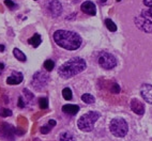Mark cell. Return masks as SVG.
I'll list each match as a JSON object with an SVG mask.
<instances>
[{"instance_id": "603a6c76", "label": "cell", "mask_w": 152, "mask_h": 141, "mask_svg": "<svg viewBox=\"0 0 152 141\" xmlns=\"http://www.w3.org/2000/svg\"><path fill=\"white\" fill-rule=\"evenodd\" d=\"M10 115H12V111H11L10 109H6V108L0 109V117L6 118V117H10Z\"/></svg>"}, {"instance_id": "7402d4cb", "label": "cell", "mask_w": 152, "mask_h": 141, "mask_svg": "<svg viewBox=\"0 0 152 141\" xmlns=\"http://www.w3.org/2000/svg\"><path fill=\"white\" fill-rule=\"evenodd\" d=\"M39 106L41 109H47L48 108V99L46 97H40L39 99Z\"/></svg>"}, {"instance_id": "ac0fdd59", "label": "cell", "mask_w": 152, "mask_h": 141, "mask_svg": "<svg viewBox=\"0 0 152 141\" xmlns=\"http://www.w3.org/2000/svg\"><path fill=\"white\" fill-rule=\"evenodd\" d=\"M82 101L84 103H86V104H93V103L96 102V99H94L93 95H91L89 93H86V94L82 95Z\"/></svg>"}, {"instance_id": "cb8c5ba5", "label": "cell", "mask_w": 152, "mask_h": 141, "mask_svg": "<svg viewBox=\"0 0 152 141\" xmlns=\"http://www.w3.org/2000/svg\"><path fill=\"white\" fill-rule=\"evenodd\" d=\"M110 91L114 93V94H118L120 92V87L118 83H112V88H110Z\"/></svg>"}, {"instance_id": "44dd1931", "label": "cell", "mask_w": 152, "mask_h": 141, "mask_svg": "<svg viewBox=\"0 0 152 141\" xmlns=\"http://www.w3.org/2000/svg\"><path fill=\"white\" fill-rule=\"evenodd\" d=\"M43 66L47 72H50V71H53L54 67H55V62H54L53 60H46V61L44 62Z\"/></svg>"}, {"instance_id": "d590c367", "label": "cell", "mask_w": 152, "mask_h": 141, "mask_svg": "<svg viewBox=\"0 0 152 141\" xmlns=\"http://www.w3.org/2000/svg\"><path fill=\"white\" fill-rule=\"evenodd\" d=\"M34 1H36V0H34Z\"/></svg>"}, {"instance_id": "4dcf8cb0", "label": "cell", "mask_w": 152, "mask_h": 141, "mask_svg": "<svg viewBox=\"0 0 152 141\" xmlns=\"http://www.w3.org/2000/svg\"><path fill=\"white\" fill-rule=\"evenodd\" d=\"M48 124H50V126H52V127H54V126H56V121L55 120H50L48 121Z\"/></svg>"}, {"instance_id": "4fadbf2b", "label": "cell", "mask_w": 152, "mask_h": 141, "mask_svg": "<svg viewBox=\"0 0 152 141\" xmlns=\"http://www.w3.org/2000/svg\"><path fill=\"white\" fill-rule=\"evenodd\" d=\"M24 80V76L22 73L20 72H13V74L9 76L7 79V83L10 85H20V82Z\"/></svg>"}, {"instance_id": "5b68a950", "label": "cell", "mask_w": 152, "mask_h": 141, "mask_svg": "<svg viewBox=\"0 0 152 141\" xmlns=\"http://www.w3.org/2000/svg\"><path fill=\"white\" fill-rule=\"evenodd\" d=\"M50 81V76L44 72H36L32 77L31 85L36 90H42Z\"/></svg>"}, {"instance_id": "4316f807", "label": "cell", "mask_w": 152, "mask_h": 141, "mask_svg": "<svg viewBox=\"0 0 152 141\" xmlns=\"http://www.w3.org/2000/svg\"><path fill=\"white\" fill-rule=\"evenodd\" d=\"M50 129H52V126H46V125H44V126H42L41 127V133L42 134H48L50 131Z\"/></svg>"}, {"instance_id": "f1b7e54d", "label": "cell", "mask_w": 152, "mask_h": 141, "mask_svg": "<svg viewBox=\"0 0 152 141\" xmlns=\"http://www.w3.org/2000/svg\"><path fill=\"white\" fill-rule=\"evenodd\" d=\"M25 106H26V104H25V102H24L23 97L20 96V97H18V107H20V108H24Z\"/></svg>"}, {"instance_id": "83f0119b", "label": "cell", "mask_w": 152, "mask_h": 141, "mask_svg": "<svg viewBox=\"0 0 152 141\" xmlns=\"http://www.w3.org/2000/svg\"><path fill=\"white\" fill-rule=\"evenodd\" d=\"M24 94L28 97V99H33V93H31V92L28 90V89H24Z\"/></svg>"}, {"instance_id": "277c9868", "label": "cell", "mask_w": 152, "mask_h": 141, "mask_svg": "<svg viewBox=\"0 0 152 141\" xmlns=\"http://www.w3.org/2000/svg\"><path fill=\"white\" fill-rule=\"evenodd\" d=\"M109 131H110V133H112L114 136L122 138L128 134L129 126H128V123H126V121L124 120V119L115 118L110 121V124H109Z\"/></svg>"}, {"instance_id": "52a82bcc", "label": "cell", "mask_w": 152, "mask_h": 141, "mask_svg": "<svg viewBox=\"0 0 152 141\" xmlns=\"http://www.w3.org/2000/svg\"><path fill=\"white\" fill-rule=\"evenodd\" d=\"M45 9L53 18H56L62 13V6L58 0H47Z\"/></svg>"}, {"instance_id": "836d02e7", "label": "cell", "mask_w": 152, "mask_h": 141, "mask_svg": "<svg viewBox=\"0 0 152 141\" xmlns=\"http://www.w3.org/2000/svg\"><path fill=\"white\" fill-rule=\"evenodd\" d=\"M106 1H107V0H100V2H101V3H105Z\"/></svg>"}, {"instance_id": "6da1fadb", "label": "cell", "mask_w": 152, "mask_h": 141, "mask_svg": "<svg viewBox=\"0 0 152 141\" xmlns=\"http://www.w3.org/2000/svg\"><path fill=\"white\" fill-rule=\"evenodd\" d=\"M54 41L61 48L73 51L82 45V38L78 33L69 30H57L54 33Z\"/></svg>"}, {"instance_id": "d6a6232c", "label": "cell", "mask_w": 152, "mask_h": 141, "mask_svg": "<svg viewBox=\"0 0 152 141\" xmlns=\"http://www.w3.org/2000/svg\"><path fill=\"white\" fill-rule=\"evenodd\" d=\"M0 51H4V46L0 45Z\"/></svg>"}, {"instance_id": "e575fe53", "label": "cell", "mask_w": 152, "mask_h": 141, "mask_svg": "<svg viewBox=\"0 0 152 141\" xmlns=\"http://www.w3.org/2000/svg\"><path fill=\"white\" fill-rule=\"evenodd\" d=\"M117 1H118V2H119V1H121V0H117Z\"/></svg>"}, {"instance_id": "3957f363", "label": "cell", "mask_w": 152, "mask_h": 141, "mask_svg": "<svg viewBox=\"0 0 152 141\" xmlns=\"http://www.w3.org/2000/svg\"><path fill=\"white\" fill-rule=\"evenodd\" d=\"M101 115L99 112L96 111H89L85 113L84 115H82L79 118V120L77 121V126L82 131L85 133H89L93 129L96 122L98 121V119H100Z\"/></svg>"}, {"instance_id": "30bf717a", "label": "cell", "mask_w": 152, "mask_h": 141, "mask_svg": "<svg viewBox=\"0 0 152 141\" xmlns=\"http://www.w3.org/2000/svg\"><path fill=\"white\" fill-rule=\"evenodd\" d=\"M140 95L145 102L152 105V85L149 83H145L140 87Z\"/></svg>"}, {"instance_id": "ba28073f", "label": "cell", "mask_w": 152, "mask_h": 141, "mask_svg": "<svg viewBox=\"0 0 152 141\" xmlns=\"http://www.w3.org/2000/svg\"><path fill=\"white\" fill-rule=\"evenodd\" d=\"M16 134V129L12 126V125L8 124V123H2L1 127H0V136L4 139L9 141L14 140V136Z\"/></svg>"}, {"instance_id": "d4e9b609", "label": "cell", "mask_w": 152, "mask_h": 141, "mask_svg": "<svg viewBox=\"0 0 152 141\" xmlns=\"http://www.w3.org/2000/svg\"><path fill=\"white\" fill-rule=\"evenodd\" d=\"M4 4H6L9 9H11V10L15 9V7H16V4L14 3L12 0H4Z\"/></svg>"}, {"instance_id": "8992f818", "label": "cell", "mask_w": 152, "mask_h": 141, "mask_svg": "<svg viewBox=\"0 0 152 141\" xmlns=\"http://www.w3.org/2000/svg\"><path fill=\"white\" fill-rule=\"evenodd\" d=\"M99 64L104 69H112L117 65V59L108 53H103L99 58Z\"/></svg>"}, {"instance_id": "f546056e", "label": "cell", "mask_w": 152, "mask_h": 141, "mask_svg": "<svg viewBox=\"0 0 152 141\" xmlns=\"http://www.w3.org/2000/svg\"><path fill=\"white\" fill-rule=\"evenodd\" d=\"M144 4L146 7L152 8V0H144Z\"/></svg>"}, {"instance_id": "ffe728a7", "label": "cell", "mask_w": 152, "mask_h": 141, "mask_svg": "<svg viewBox=\"0 0 152 141\" xmlns=\"http://www.w3.org/2000/svg\"><path fill=\"white\" fill-rule=\"evenodd\" d=\"M105 25H106V27H107V29H108L109 31H112V32L117 31V26L115 25V23H114L110 18L105 19Z\"/></svg>"}, {"instance_id": "e0dca14e", "label": "cell", "mask_w": 152, "mask_h": 141, "mask_svg": "<svg viewBox=\"0 0 152 141\" xmlns=\"http://www.w3.org/2000/svg\"><path fill=\"white\" fill-rule=\"evenodd\" d=\"M59 141H76V138L71 133L66 131V133H62V134L60 135Z\"/></svg>"}, {"instance_id": "d6986e66", "label": "cell", "mask_w": 152, "mask_h": 141, "mask_svg": "<svg viewBox=\"0 0 152 141\" xmlns=\"http://www.w3.org/2000/svg\"><path fill=\"white\" fill-rule=\"evenodd\" d=\"M62 96L63 99H66V101H71L73 97V94H72V90L70 88H64L62 90Z\"/></svg>"}, {"instance_id": "5bb4252c", "label": "cell", "mask_w": 152, "mask_h": 141, "mask_svg": "<svg viewBox=\"0 0 152 141\" xmlns=\"http://www.w3.org/2000/svg\"><path fill=\"white\" fill-rule=\"evenodd\" d=\"M62 111L66 115H77V112L79 111V106L77 105H72V104H68L62 107Z\"/></svg>"}, {"instance_id": "9a60e30c", "label": "cell", "mask_w": 152, "mask_h": 141, "mask_svg": "<svg viewBox=\"0 0 152 141\" xmlns=\"http://www.w3.org/2000/svg\"><path fill=\"white\" fill-rule=\"evenodd\" d=\"M41 42H42V39H41V35L39 33H34L32 38H30V39L28 40V43H29L31 46L36 47V48L40 46Z\"/></svg>"}, {"instance_id": "7c38bea8", "label": "cell", "mask_w": 152, "mask_h": 141, "mask_svg": "<svg viewBox=\"0 0 152 141\" xmlns=\"http://www.w3.org/2000/svg\"><path fill=\"white\" fill-rule=\"evenodd\" d=\"M82 11H83L84 13L88 14V15H91V16H94L96 14V4L91 2V1H85L83 4H82V7H80Z\"/></svg>"}, {"instance_id": "1f68e13d", "label": "cell", "mask_w": 152, "mask_h": 141, "mask_svg": "<svg viewBox=\"0 0 152 141\" xmlns=\"http://www.w3.org/2000/svg\"><path fill=\"white\" fill-rule=\"evenodd\" d=\"M3 69H4V64L3 63H0V73L2 72Z\"/></svg>"}, {"instance_id": "7a4b0ae2", "label": "cell", "mask_w": 152, "mask_h": 141, "mask_svg": "<svg viewBox=\"0 0 152 141\" xmlns=\"http://www.w3.org/2000/svg\"><path fill=\"white\" fill-rule=\"evenodd\" d=\"M85 69H86L85 60L79 58V57H76V58L68 60L66 62L63 63L62 65H60L59 69H58V74L61 78L69 79L85 71Z\"/></svg>"}, {"instance_id": "2e32d148", "label": "cell", "mask_w": 152, "mask_h": 141, "mask_svg": "<svg viewBox=\"0 0 152 141\" xmlns=\"http://www.w3.org/2000/svg\"><path fill=\"white\" fill-rule=\"evenodd\" d=\"M13 55H14V57L16 58L18 61H22V62H25L27 60V58H26V55L20 49H18V48H14L13 49Z\"/></svg>"}, {"instance_id": "8fae6325", "label": "cell", "mask_w": 152, "mask_h": 141, "mask_svg": "<svg viewBox=\"0 0 152 141\" xmlns=\"http://www.w3.org/2000/svg\"><path fill=\"white\" fill-rule=\"evenodd\" d=\"M131 109L133 110V112H135L138 115H142L145 113V106L137 99H133L131 101Z\"/></svg>"}, {"instance_id": "9c48e42d", "label": "cell", "mask_w": 152, "mask_h": 141, "mask_svg": "<svg viewBox=\"0 0 152 141\" xmlns=\"http://www.w3.org/2000/svg\"><path fill=\"white\" fill-rule=\"evenodd\" d=\"M135 24L142 31H145L146 33H152V22L148 17H137L135 18Z\"/></svg>"}, {"instance_id": "484cf974", "label": "cell", "mask_w": 152, "mask_h": 141, "mask_svg": "<svg viewBox=\"0 0 152 141\" xmlns=\"http://www.w3.org/2000/svg\"><path fill=\"white\" fill-rule=\"evenodd\" d=\"M142 15H145V17H149L152 19V8H149L147 11H142Z\"/></svg>"}]
</instances>
